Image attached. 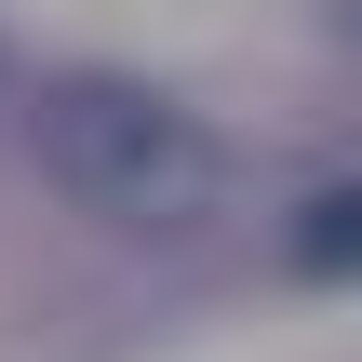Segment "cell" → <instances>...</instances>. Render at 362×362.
Segmentation results:
<instances>
[{
	"mask_svg": "<svg viewBox=\"0 0 362 362\" xmlns=\"http://www.w3.org/2000/svg\"><path fill=\"white\" fill-rule=\"evenodd\" d=\"M282 255H296V282H362V175H349V188H322V202H296Z\"/></svg>",
	"mask_w": 362,
	"mask_h": 362,
	"instance_id": "obj_2",
	"label": "cell"
},
{
	"mask_svg": "<svg viewBox=\"0 0 362 362\" xmlns=\"http://www.w3.org/2000/svg\"><path fill=\"white\" fill-rule=\"evenodd\" d=\"M27 148H40V175H54L94 228H134V242H188V228H215L228 188H242L228 134H215L202 107H175L161 81H134V67H67V81H40Z\"/></svg>",
	"mask_w": 362,
	"mask_h": 362,
	"instance_id": "obj_1",
	"label": "cell"
}]
</instances>
